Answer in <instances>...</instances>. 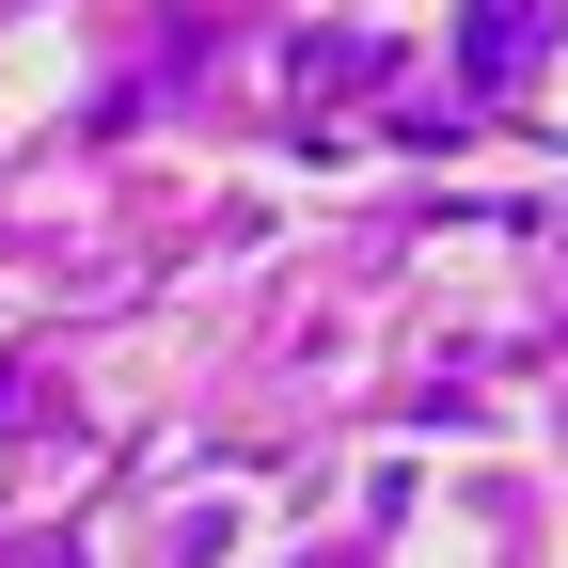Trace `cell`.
Here are the masks:
<instances>
[{
    "instance_id": "cell-1",
    "label": "cell",
    "mask_w": 568,
    "mask_h": 568,
    "mask_svg": "<svg viewBox=\"0 0 568 568\" xmlns=\"http://www.w3.org/2000/svg\"><path fill=\"white\" fill-rule=\"evenodd\" d=\"M537 48V0H474V63H521Z\"/></svg>"
}]
</instances>
